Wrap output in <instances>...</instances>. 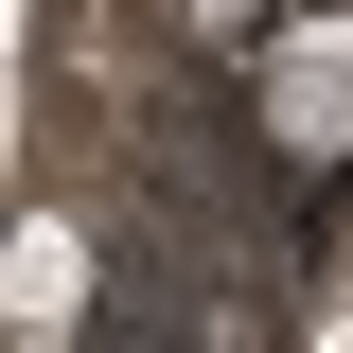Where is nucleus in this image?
<instances>
[{
    "mask_svg": "<svg viewBox=\"0 0 353 353\" xmlns=\"http://www.w3.org/2000/svg\"><path fill=\"white\" fill-rule=\"evenodd\" d=\"M88 230L71 212H18V283H0V318H18V353H71V318H88Z\"/></svg>",
    "mask_w": 353,
    "mask_h": 353,
    "instance_id": "2",
    "label": "nucleus"
},
{
    "mask_svg": "<svg viewBox=\"0 0 353 353\" xmlns=\"http://www.w3.org/2000/svg\"><path fill=\"white\" fill-rule=\"evenodd\" d=\"M248 124H265V159H283V176H336V159H353V18H301V36H265Z\"/></svg>",
    "mask_w": 353,
    "mask_h": 353,
    "instance_id": "1",
    "label": "nucleus"
}]
</instances>
